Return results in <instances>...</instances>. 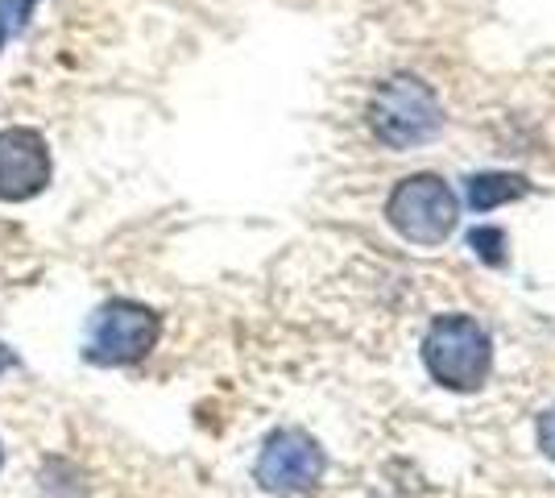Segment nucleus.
<instances>
[{
    "label": "nucleus",
    "instance_id": "1",
    "mask_svg": "<svg viewBox=\"0 0 555 498\" xmlns=\"http://www.w3.org/2000/svg\"><path fill=\"white\" fill-rule=\"evenodd\" d=\"M440 100L415 75H390L370 100V129L377 133V142H386L390 150L431 142L440 133Z\"/></svg>",
    "mask_w": 555,
    "mask_h": 498
},
{
    "label": "nucleus",
    "instance_id": "2",
    "mask_svg": "<svg viewBox=\"0 0 555 498\" xmlns=\"http://www.w3.org/2000/svg\"><path fill=\"white\" fill-rule=\"evenodd\" d=\"M423 361H427L431 379L448 391H477L489 379V366H493L489 332L473 316H440L427 329Z\"/></svg>",
    "mask_w": 555,
    "mask_h": 498
},
{
    "label": "nucleus",
    "instance_id": "3",
    "mask_svg": "<svg viewBox=\"0 0 555 498\" xmlns=\"http://www.w3.org/2000/svg\"><path fill=\"white\" fill-rule=\"evenodd\" d=\"M386 220L415 245H443L456 233L461 200L440 175H406L386 200Z\"/></svg>",
    "mask_w": 555,
    "mask_h": 498
},
{
    "label": "nucleus",
    "instance_id": "4",
    "mask_svg": "<svg viewBox=\"0 0 555 498\" xmlns=\"http://www.w3.org/2000/svg\"><path fill=\"white\" fill-rule=\"evenodd\" d=\"M163 320L150 308H141L133 299H113L108 308H100L88 336V357L100 366H125L138 361L158 345Z\"/></svg>",
    "mask_w": 555,
    "mask_h": 498
},
{
    "label": "nucleus",
    "instance_id": "5",
    "mask_svg": "<svg viewBox=\"0 0 555 498\" xmlns=\"http://www.w3.org/2000/svg\"><path fill=\"white\" fill-rule=\"evenodd\" d=\"M327 457L324 449L299 432V427H282L266 440V449L257 457V482L270 495H302L324 477Z\"/></svg>",
    "mask_w": 555,
    "mask_h": 498
},
{
    "label": "nucleus",
    "instance_id": "6",
    "mask_svg": "<svg viewBox=\"0 0 555 498\" xmlns=\"http://www.w3.org/2000/svg\"><path fill=\"white\" fill-rule=\"evenodd\" d=\"M50 154L42 133L4 129L0 133V200H29L47 188Z\"/></svg>",
    "mask_w": 555,
    "mask_h": 498
},
{
    "label": "nucleus",
    "instance_id": "7",
    "mask_svg": "<svg viewBox=\"0 0 555 498\" xmlns=\"http://www.w3.org/2000/svg\"><path fill=\"white\" fill-rule=\"evenodd\" d=\"M531 191V183L522 175H473L468 179V204L477 213H489L498 204H509V200H522Z\"/></svg>",
    "mask_w": 555,
    "mask_h": 498
},
{
    "label": "nucleus",
    "instance_id": "8",
    "mask_svg": "<svg viewBox=\"0 0 555 498\" xmlns=\"http://www.w3.org/2000/svg\"><path fill=\"white\" fill-rule=\"evenodd\" d=\"M539 449H543L555 461V407L547 411V416H543V420H539Z\"/></svg>",
    "mask_w": 555,
    "mask_h": 498
},
{
    "label": "nucleus",
    "instance_id": "9",
    "mask_svg": "<svg viewBox=\"0 0 555 498\" xmlns=\"http://www.w3.org/2000/svg\"><path fill=\"white\" fill-rule=\"evenodd\" d=\"M9 361H13V357H9V349H4V345H0V370H4V366H9Z\"/></svg>",
    "mask_w": 555,
    "mask_h": 498
},
{
    "label": "nucleus",
    "instance_id": "10",
    "mask_svg": "<svg viewBox=\"0 0 555 498\" xmlns=\"http://www.w3.org/2000/svg\"><path fill=\"white\" fill-rule=\"evenodd\" d=\"M0 457H4V452H0Z\"/></svg>",
    "mask_w": 555,
    "mask_h": 498
}]
</instances>
